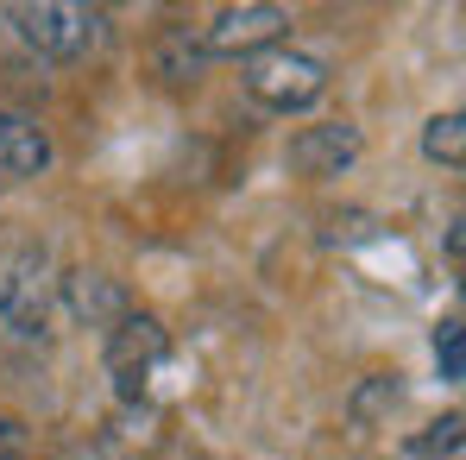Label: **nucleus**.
<instances>
[{
  "label": "nucleus",
  "instance_id": "nucleus-1",
  "mask_svg": "<svg viewBox=\"0 0 466 460\" xmlns=\"http://www.w3.org/2000/svg\"><path fill=\"white\" fill-rule=\"evenodd\" d=\"M6 19L51 64H82L88 51L107 45V19L95 6H76V0H19V6H6Z\"/></svg>",
  "mask_w": 466,
  "mask_h": 460
},
{
  "label": "nucleus",
  "instance_id": "nucleus-2",
  "mask_svg": "<svg viewBox=\"0 0 466 460\" xmlns=\"http://www.w3.org/2000/svg\"><path fill=\"white\" fill-rule=\"evenodd\" d=\"M246 95L271 114H303L328 95V64L315 51H290V45L258 51V57H246Z\"/></svg>",
  "mask_w": 466,
  "mask_h": 460
},
{
  "label": "nucleus",
  "instance_id": "nucleus-3",
  "mask_svg": "<svg viewBox=\"0 0 466 460\" xmlns=\"http://www.w3.org/2000/svg\"><path fill=\"white\" fill-rule=\"evenodd\" d=\"M51 303H57V265L45 246H19L0 259V322L13 334H45L51 322Z\"/></svg>",
  "mask_w": 466,
  "mask_h": 460
},
{
  "label": "nucleus",
  "instance_id": "nucleus-4",
  "mask_svg": "<svg viewBox=\"0 0 466 460\" xmlns=\"http://www.w3.org/2000/svg\"><path fill=\"white\" fill-rule=\"evenodd\" d=\"M284 32H290V13L252 0V6H221L189 45H196V57H239V64H246V57H258V51H278Z\"/></svg>",
  "mask_w": 466,
  "mask_h": 460
},
{
  "label": "nucleus",
  "instance_id": "nucleus-5",
  "mask_svg": "<svg viewBox=\"0 0 466 460\" xmlns=\"http://www.w3.org/2000/svg\"><path fill=\"white\" fill-rule=\"evenodd\" d=\"M164 360H170V334H164L157 315L127 309V315L107 328V373H114V384H120V397H139L146 379H152Z\"/></svg>",
  "mask_w": 466,
  "mask_h": 460
},
{
  "label": "nucleus",
  "instance_id": "nucleus-6",
  "mask_svg": "<svg viewBox=\"0 0 466 460\" xmlns=\"http://www.w3.org/2000/svg\"><path fill=\"white\" fill-rule=\"evenodd\" d=\"M360 152H366L360 127L321 120V127H303V133L290 139V170H303V177H347V170L360 164Z\"/></svg>",
  "mask_w": 466,
  "mask_h": 460
},
{
  "label": "nucleus",
  "instance_id": "nucleus-7",
  "mask_svg": "<svg viewBox=\"0 0 466 460\" xmlns=\"http://www.w3.org/2000/svg\"><path fill=\"white\" fill-rule=\"evenodd\" d=\"M51 133L32 114H6L0 107V183H32L51 170Z\"/></svg>",
  "mask_w": 466,
  "mask_h": 460
},
{
  "label": "nucleus",
  "instance_id": "nucleus-8",
  "mask_svg": "<svg viewBox=\"0 0 466 460\" xmlns=\"http://www.w3.org/2000/svg\"><path fill=\"white\" fill-rule=\"evenodd\" d=\"M57 297L70 303V315H76L82 328H114L127 315V291L107 271H70V278H57Z\"/></svg>",
  "mask_w": 466,
  "mask_h": 460
},
{
  "label": "nucleus",
  "instance_id": "nucleus-9",
  "mask_svg": "<svg viewBox=\"0 0 466 460\" xmlns=\"http://www.w3.org/2000/svg\"><path fill=\"white\" fill-rule=\"evenodd\" d=\"M397 404H403V379L397 373H372V379H360V391L347 397V423L353 429H379Z\"/></svg>",
  "mask_w": 466,
  "mask_h": 460
},
{
  "label": "nucleus",
  "instance_id": "nucleus-10",
  "mask_svg": "<svg viewBox=\"0 0 466 460\" xmlns=\"http://www.w3.org/2000/svg\"><path fill=\"white\" fill-rule=\"evenodd\" d=\"M422 152H429V164L461 170V158H466V120H461V114H435V120L422 127Z\"/></svg>",
  "mask_w": 466,
  "mask_h": 460
},
{
  "label": "nucleus",
  "instance_id": "nucleus-11",
  "mask_svg": "<svg viewBox=\"0 0 466 460\" xmlns=\"http://www.w3.org/2000/svg\"><path fill=\"white\" fill-rule=\"evenodd\" d=\"M435 366H441V379L461 384L466 373V341H461V315H448L441 328H435Z\"/></svg>",
  "mask_w": 466,
  "mask_h": 460
},
{
  "label": "nucleus",
  "instance_id": "nucleus-12",
  "mask_svg": "<svg viewBox=\"0 0 466 460\" xmlns=\"http://www.w3.org/2000/svg\"><path fill=\"white\" fill-rule=\"evenodd\" d=\"M461 410H448V416H441V423H429V435H422V442H416V455H454V448H461Z\"/></svg>",
  "mask_w": 466,
  "mask_h": 460
},
{
  "label": "nucleus",
  "instance_id": "nucleus-13",
  "mask_svg": "<svg viewBox=\"0 0 466 460\" xmlns=\"http://www.w3.org/2000/svg\"><path fill=\"white\" fill-rule=\"evenodd\" d=\"M0 460H32V435L13 416H0Z\"/></svg>",
  "mask_w": 466,
  "mask_h": 460
}]
</instances>
